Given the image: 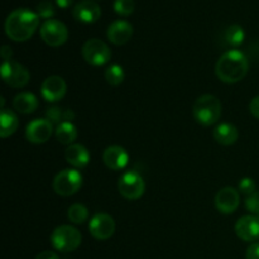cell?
Wrapping results in <instances>:
<instances>
[{"label": "cell", "instance_id": "obj_1", "mask_svg": "<svg viewBox=\"0 0 259 259\" xmlns=\"http://www.w3.org/2000/svg\"><path fill=\"white\" fill-rule=\"evenodd\" d=\"M39 27V15L25 8L15 9L5 20V34L14 42H27Z\"/></svg>", "mask_w": 259, "mask_h": 259}, {"label": "cell", "instance_id": "obj_2", "mask_svg": "<svg viewBox=\"0 0 259 259\" xmlns=\"http://www.w3.org/2000/svg\"><path fill=\"white\" fill-rule=\"evenodd\" d=\"M249 61L245 53L239 50H229L220 56L215 66L218 78L225 83H237L247 76Z\"/></svg>", "mask_w": 259, "mask_h": 259}, {"label": "cell", "instance_id": "obj_3", "mask_svg": "<svg viewBox=\"0 0 259 259\" xmlns=\"http://www.w3.org/2000/svg\"><path fill=\"white\" fill-rule=\"evenodd\" d=\"M222 103L211 94L199 96L192 105V115L195 120L204 126H211L218 123L222 116Z\"/></svg>", "mask_w": 259, "mask_h": 259}, {"label": "cell", "instance_id": "obj_4", "mask_svg": "<svg viewBox=\"0 0 259 259\" xmlns=\"http://www.w3.org/2000/svg\"><path fill=\"white\" fill-rule=\"evenodd\" d=\"M81 242H82V234L72 225H60L51 234V243L58 252H73L80 247Z\"/></svg>", "mask_w": 259, "mask_h": 259}, {"label": "cell", "instance_id": "obj_5", "mask_svg": "<svg viewBox=\"0 0 259 259\" xmlns=\"http://www.w3.org/2000/svg\"><path fill=\"white\" fill-rule=\"evenodd\" d=\"M83 177L76 168H66L58 172L53 179V191L63 197L72 196L77 194L82 187Z\"/></svg>", "mask_w": 259, "mask_h": 259}, {"label": "cell", "instance_id": "obj_6", "mask_svg": "<svg viewBox=\"0 0 259 259\" xmlns=\"http://www.w3.org/2000/svg\"><path fill=\"white\" fill-rule=\"evenodd\" d=\"M82 57L89 65L91 66H104L111 60V50L105 42L100 39H89L83 43L82 50Z\"/></svg>", "mask_w": 259, "mask_h": 259}, {"label": "cell", "instance_id": "obj_7", "mask_svg": "<svg viewBox=\"0 0 259 259\" xmlns=\"http://www.w3.org/2000/svg\"><path fill=\"white\" fill-rule=\"evenodd\" d=\"M2 78L10 88L20 89L29 83L30 73L25 66L17 61H3Z\"/></svg>", "mask_w": 259, "mask_h": 259}, {"label": "cell", "instance_id": "obj_8", "mask_svg": "<svg viewBox=\"0 0 259 259\" xmlns=\"http://www.w3.org/2000/svg\"><path fill=\"white\" fill-rule=\"evenodd\" d=\"M118 189L121 196L126 200H138L146 191V184L141 175L137 171H128L119 179Z\"/></svg>", "mask_w": 259, "mask_h": 259}, {"label": "cell", "instance_id": "obj_9", "mask_svg": "<svg viewBox=\"0 0 259 259\" xmlns=\"http://www.w3.org/2000/svg\"><path fill=\"white\" fill-rule=\"evenodd\" d=\"M40 38L46 45L51 47H60L65 45L68 39L67 27L60 20H46L40 25Z\"/></svg>", "mask_w": 259, "mask_h": 259}, {"label": "cell", "instance_id": "obj_10", "mask_svg": "<svg viewBox=\"0 0 259 259\" xmlns=\"http://www.w3.org/2000/svg\"><path fill=\"white\" fill-rule=\"evenodd\" d=\"M115 220L111 215L98 212L89 222V230L96 240H108L115 233Z\"/></svg>", "mask_w": 259, "mask_h": 259}, {"label": "cell", "instance_id": "obj_11", "mask_svg": "<svg viewBox=\"0 0 259 259\" xmlns=\"http://www.w3.org/2000/svg\"><path fill=\"white\" fill-rule=\"evenodd\" d=\"M240 205V194L239 190H235L234 187H223L219 190L215 196V207L220 214L229 215L238 210Z\"/></svg>", "mask_w": 259, "mask_h": 259}, {"label": "cell", "instance_id": "obj_12", "mask_svg": "<svg viewBox=\"0 0 259 259\" xmlns=\"http://www.w3.org/2000/svg\"><path fill=\"white\" fill-rule=\"evenodd\" d=\"M53 124L48 119H34L25 128V137L30 143L42 144L51 138Z\"/></svg>", "mask_w": 259, "mask_h": 259}, {"label": "cell", "instance_id": "obj_13", "mask_svg": "<svg viewBox=\"0 0 259 259\" xmlns=\"http://www.w3.org/2000/svg\"><path fill=\"white\" fill-rule=\"evenodd\" d=\"M67 85L60 76H50L40 85V94L48 103H57L65 98Z\"/></svg>", "mask_w": 259, "mask_h": 259}, {"label": "cell", "instance_id": "obj_14", "mask_svg": "<svg viewBox=\"0 0 259 259\" xmlns=\"http://www.w3.org/2000/svg\"><path fill=\"white\" fill-rule=\"evenodd\" d=\"M235 234L244 242H255L259 239V217L245 215L235 224Z\"/></svg>", "mask_w": 259, "mask_h": 259}, {"label": "cell", "instance_id": "obj_15", "mask_svg": "<svg viewBox=\"0 0 259 259\" xmlns=\"http://www.w3.org/2000/svg\"><path fill=\"white\" fill-rule=\"evenodd\" d=\"M72 14L77 22L83 23V24H93L98 22L100 18L101 9L99 4H96L93 0H81L73 7Z\"/></svg>", "mask_w": 259, "mask_h": 259}, {"label": "cell", "instance_id": "obj_16", "mask_svg": "<svg viewBox=\"0 0 259 259\" xmlns=\"http://www.w3.org/2000/svg\"><path fill=\"white\" fill-rule=\"evenodd\" d=\"M104 164L111 171L124 169L129 163V154L125 148L120 146H110L103 153Z\"/></svg>", "mask_w": 259, "mask_h": 259}, {"label": "cell", "instance_id": "obj_17", "mask_svg": "<svg viewBox=\"0 0 259 259\" xmlns=\"http://www.w3.org/2000/svg\"><path fill=\"white\" fill-rule=\"evenodd\" d=\"M106 35L113 45H126L133 37V25L126 20H115L109 25Z\"/></svg>", "mask_w": 259, "mask_h": 259}, {"label": "cell", "instance_id": "obj_18", "mask_svg": "<svg viewBox=\"0 0 259 259\" xmlns=\"http://www.w3.org/2000/svg\"><path fill=\"white\" fill-rule=\"evenodd\" d=\"M65 158L73 168H85L90 163V153L88 148L80 143H73L68 146L65 151Z\"/></svg>", "mask_w": 259, "mask_h": 259}, {"label": "cell", "instance_id": "obj_19", "mask_svg": "<svg viewBox=\"0 0 259 259\" xmlns=\"http://www.w3.org/2000/svg\"><path fill=\"white\" fill-rule=\"evenodd\" d=\"M38 99L33 93L23 91L17 94L13 99V108L20 114H32L38 109Z\"/></svg>", "mask_w": 259, "mask_h": 259}, {"label": "cell", "instance_id": "obj_20", "mask_svg": "<svg viewBox=\"0 0 259 259\" xmlns=\"http://www.w3.org/2000/svg\"><path fill=\"white\" fill-rule=\"evenodd\" d=\"M212 137L222 146H232L239 138V132H238L237 126L233 124L223 123L214 129Z\"/></svg>", "mask_w": 259, "mask_h": 259}, {"label": "cell", "instance_id": "obj_21", "mask_svg": "<svg viewBox=\"0 0 259 259\" xmlns=\"http://www.w3.org/2000/svg\"><path fill=\"white\" fill-rule=\"evenodd\" d=\"M0 123H2L0 136H2V138H8L17 132L18 126H19V119L14 111L4 108L2 109Z\"/></svg>", "mask_w": 259, "mask_h": 259}, {"label": "cell", "instance_id": "obj_22", "mask_svg": "<svg viewBox=\"0 0 259 259\" xmlns=\"http://www.w3.org/2000/svg\"><path fill=\"white\" fill-rule=\"evenodd\" d=\"M55 134L56 138H57V141L60 142L61 144L71 146V144H73V142L77 139L78 132L77 128H76L71 121H65V123L57 125Z\"/></svg>", "mask_w": 259, "mask_h": 259}, {"label": "cell", "instance_id": "obj_23", "mask_svg": "<svg viewBox=\"0 0 259 259\" xmlns=\"http://www.w3.org/2000/svg\"><path fill=\"white\" fill-rule=\"evenodd\" d=\"M46 119L51 121L52 124H60L65 123V121H71L75 119V113L72 110H65V109H61L58 106H51L46 111Z\"/></svg>", "mask_w": 259, "mask_h": 259}, {"label": "cell", "instance_id": "obj_24", "mask_svg": "<svg viewBox=\"0 0 259 259\" xmlns=\"http://www.w3.org/2000/svg\"><path fill=\"white\" fill-rule=\"evenodd\" d=\"M244 29L238 24L229 25L224 32V42L228 46H232V47H238V46L242 45L244 42Z\"/></svg>", "mask_w": 259, "mask_h": 259}, {"label": "cell", "instance_id": "obj_25", "mask_svg": "<svg viewBox=\"0 0 259 259\" xmlns=\"http://www.w3.org/2000/svg\"><path fill=\"white\" fill-rule=\"evenodd\" d=\"M105 80L109 85L111 86H119L124 82V78H125V72H124V68L120 65H111L109 66L105 70Z\"/></svg>", "mask_w": 259, "mask_h": 259}, {"label": "cell", "instance_id": "obj_26", "mask_svg": "<svg viewBox=\"0 0 259 259\" xmlns=\"http://www.w3.org/2000/svg\"><path fill=\"white\" fill-rule=\"evenodd\" d=\"M67 218L73 224H83L89 219V210L82 204H73L68 207Z\"/></svg>", "mask_w": 259, "mask_h": 259}, {"label": "cell", "instance_id": "obj_27", "mask_svg": "<svg viewBox=\"0 0 259 259\" xmlns=\"http://www.w3.org/2000/svg\"><path fill=\"white\" fill-rule=\"evenodd\" d=\"M114 10L121 17H129L134 12V0H115Z\"/></svg>", "mask_w": 259, "mask_h": 259}, {"label": "cell", "instance_id": "obj_28", "mask_svg": "<svg viewBox=\"0 0 259 259\" xmlns=\"http://www.w3.org/2000/svg\"><path fill=\"white\" fill-rule=\"evenodd\" d=\"M55 7H53L52 3L48 2V0H43V2H40L39 4L37 5V14L39 15V18L50 20L51 18L55 15Z\"/></svg>", "mask_w": 259, "mask_h": 259}, {"label": "cell", "instance_id": "obj_29", "mask_svg": "<svg viewBox=\"0 0 259 259\" xmlns=\"http://www.w3.org/2000/svg\"><path fill=\"white\" fill-rule=\"evenodd\" d=\"M245 207L249 212H252V215L259 217V192L255 191L254 194L249 195L245 199Z\"/></svg>", "mask_w": 259, "mask_h": 259}, {"label": "cell", "instance_id": "obj_30", "mask_svg": "<svg viewBox=\"0 0 259 259\" xmlns=\"http://www.w3.org/2000/svg\"><path fill=\"white\" fill-rule=\"evenodd\" d=\"M239 192H242V194L247 195V196H249V195L254 194V192H255V182H254V180L250 179V177H244V179L240 180V182H239Z\"/></svg>", "mask_w": 259, "mask_h": 259}, {"label": "cell", "instance_id": "obj_31", "mask_svg": "<svg viewBox=\"0 0 259 259\" xmlns=\"http://www.w3.org/2000/svg\"><path fill=\"white\" fill-rule=\"evenodd\" d=\"M247 259H259V243H253L245 253Z\"/></svg>", "mask_w": 259, "mask_h": 259}, {"label": "cell", "instance_id": "obj_32", "mask_svg": "<svg viewBox=\"0 0 259 259\" xmlns=\"http://www.w3.org/2000/svg\"><path fill=\"white\" fill-rule=\"evenodd\" d=\"M249 111L254 118H257L259 120V95L255 96L249 104Z\"/></svg>", "mask_w": 259, "mask_h": 259}, {"label": "cell", "instance_id": "obj_33", "mask_svg": "<svg viewBox=\"0 0 259 259\" xmlns=\"http://www.w3.org/2000/svg\"><path fill=\"white\" fill-rule=\"evenodd\" d=\"M35 259H60L55 252H51V250H45V252L39 253V254L35 257Z\"/></svg>", "mask_w": 259, "mask_h": 259}, {"label": "cell", "instance_id": "obj_34", "mask_svg": "<svg viewBox=\"0 0 259 259\" xmlns=\"http://www.w3.org/2000/svg\"><path fill=\"white\" fill-rule=\"evenodd\" d=\"M0 53H2L3 61H10V58H12V55H13L12 48H10L9 46H3Z\"/></svg>", "mask_w": 259, "mask_h": 259}, {"label": "cell", "instance_id": "obj_35", "mask_svg": "<svg viewBox=\"0 0 259 259\" xmlns=\"http://www.w3.org/2000/svg\"><path fill=\"white\" fill-rule=\"evenodd\" d=\"M73 3V0H56V4L58 5L62 9H66V8L71 7V4Z\"/></svg>", "mask_w": 259, "mask_h": 259}]
</instances>
